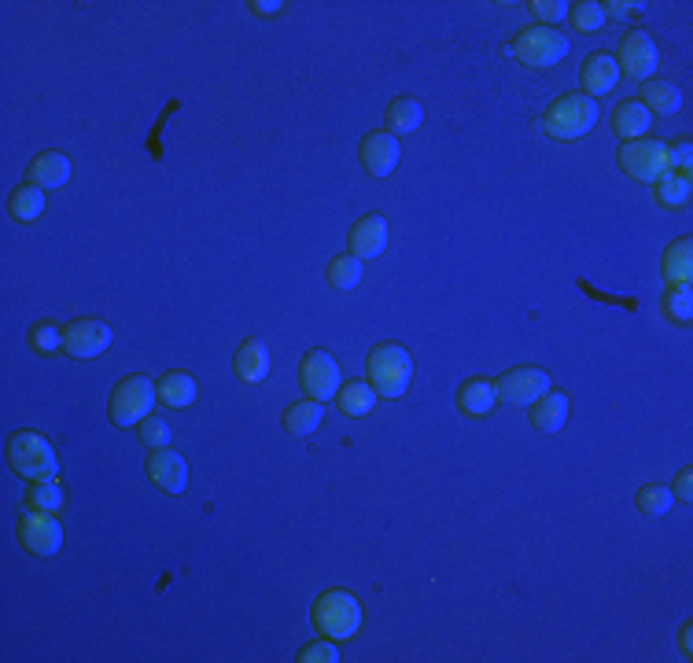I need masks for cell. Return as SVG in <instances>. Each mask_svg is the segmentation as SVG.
Returning <instances> with one entry per match:
<instances>
[{"label":"cell","mask_w":693,"mask_h":663,"mask_svg":"<svg viewBox=\"0 0 693 663\" xmlns=\"http://www.w3.org/2000/svg\"><path fill=\"white\" fill-rule=\"evenodd\" d=\"M365 369H369V387L384 398L406 395L413 384V358L402 343H380V347H373L369 358H365Z\"/></svg>","instance_id":"6da1fadb"},{"label":"cell","mask_w":693,"mask_h":663,"mask_svg":"<svg viewBox=\"0 0 693 663\" xmlns=\"http://www.w3.org/2000/svg\"><path fill=\"white\" fill-rule=\"evenodd\" d=\"M8 465L26 483H48V479L59 476L56 450L37 431H15L12 439H8Z\"/></svg>","instance_id":"7a4b0ae2"},{"label":"cell","mask_w":693,"mask_h":663,"mask_svg":"<svg viewBox=\"0 0 693 663\" xmlns=\"http://www.w3.org/2000/svg\"><path fill=\"white\" fill-rule=\"evenodd\" d=\"M572 41L557 30V26H531V30H520L513 37V45L506 48V56H517L524 67L531 70H550L553 63H561L568 56Z\"/></svg>","instance_id":"3957f363"},{"label":"cell","mask_w":693,"mask_h":663,"mask_svg":"<svg viewBox=\"0 0 693 663\" xmlns=\"http://www.w3.org/2000/svg\"><path fill=\"white\" fill-rule=\"evenodd\" d=\"M594 122H598V104L583 93L553 100V104L546 107V115H542V129H546L553 140L587 137L590 129H594Z\"/></svg>","instance_id":"277c9868"},{"label":"cell","mask_w":693,"mask_h":663,"mask_svg":"<svg viewBox=\"0 0 693 663\" xmlns=\"http://www.w3.org/2000/svg\"><path fill=\"white\" fill-rule=\"evenodd\" d=\"M310 616H314V627L332 641H343V638H354L358 627H362V605H358V597L347 594V590H329V594H321L310 608Z\"/></svg>","instance_id":"5b68a950"},{"label":"cell","mask_w":693,"mask_h":663,"mask_svg":"<svg viewBox=\"0 0 693 663\" xmlns=\"http://www.w3.org/2000/svg\"><path fill=\"white\" fill-rule=\"evenodd\" d=\"M155 384L148 376H126V380H118L111 387V398H107V413L115 420L118 428H133V424H141L148 420L155 406Z\"/></svg>","instance_id":"8992f818"},{"label":"cell","mask_w":693,"mask_h":663,"mask_svg":"<svg viewBox=\"0 0 693 663\" xmlns=\"http://www.w3.org/2000/svg\"><path fill=\"white\" fill-rule=\"evenodd\" d=\"M620 170L627 177H635L642 185H653L657 177H664L671 170L668 166V148L653 137L623 140L620 144Z\"/></svg>","instance_id":"52a82bcc"},{"label":"cell","mask_w":693,"mask_h":663,"mask_svg":"<svg viewBox=\"0 0 693 663\" xmlns=\"http://www.w3.org/2000/svg\"><path fill=\"white\" fill-rule=\"evenodd\" d=\"M15 535H19V546L34 557H52L63 546V527L52 512H23L19 524H15Z\"/></svg>","instance_id":"ba28073f"},{"label":"cell","mask_w":693,"mask_h":663,"mask_svg":"<svg viewBox=\"0 0 693 663\" xmlns=\"http://www.w3.org/2000/svg\"><path fill=\"white\" fill-rule=\"evenodd\" d=\"M299 384H303L306 398H314V402H329L336 398L340 391V365L332 358L329 350H310L299 365Z\"/></svg>","instance_id":"9c48e42d"},{"label":"cell","mask_w":693,"mask_h":663,"mask_svg":"<svg viewBox=\"0 0 693 663\" xmlns=\"http://www.w3.org/2000/svg\"><path fill=\"white\" fill-rule=\"evenodd\" d=\"M498 387V398L509 402V406H531V402H539L546 391H550V376L546 369H535V365H524V369H509L494 380Z\"/></svg>","instance_id":"30bf717a"},{"label":"cell","mask_w":693,"mask_h":663,"mask_svg":"<svg viewBox=\"0 0 693 663\" xmlns=\"http://www.w3.org/2000/svg\"><path fill=\"white\" fill-rule=\"evenodd\" d=\"M111 325L104 321H93V317H82V321H71V325L63 328V350L71 354V358H100L107 347H111Z\"/></svg>","instance_id":"8fae6325"},{"label":"cell","mask_w":693,"mask_h":663,"mask_svg":"<svg viewBox=\"0 0 693 663\" xmlns=\"http://www.w3.org/2000/svg\"><path fill=\"white\" fill-rule=\"evenodd\" d=\"M657 59H660L657 45H653V37L646 30H631L620 41V48H616V67H620V74H631L638 82L657 70Z\"/></svg>","instance_id":"7c38bea8"},{"label":"cell","mask_w":693,"mask_h":663,"mask_svg":"<svg viewBox=\"0 0 693 663\" xmlns=\"http://www.w3.org/2000/svg\"><path fill=\"white\" fill-rule=\"evenodd\" d=\"M399 137L388 133V129H373L365 133L362 148H358V159H362V170L369 177H388L395 166H399Z\"/></svg>","instance_id":"4fadbf2b"},{"label":"cell","mask_w":693,"mask_h":663,"mask_svg":"<svg viewBox=\"0 0 693 663\" xmlns=\"http://www.w3.org/2000/svg\"><path fill=\"white\" fill-rule=\"evenodd\" d=\"M148 479H152L155 487L166 490V494H181L188 487V465L185 457L170 450V446H159L148 454Z\"/></svg>","instance_id":"5bb4252c"},{"label":"cell","mask_w":693,"mask_h":663,"mask_svg":"<svg viewBox=\"0 0 693 663\" xmlns=\"http://www.w3.org/2000/svg\"><path fill=\"white\" fill-rule=\"evenodd\" d=\"M347 244H351V255L358 258H380L384 247H388V221L384 214H365L351 225L347 233Z\"/></svg>","instance_id":"9a60e30c"},{"label":"cell","mask_w":693,"mask_h":663,"mask_svg":"<svg viewBox=\"0 0 693 663\" xmlns=\"http://www.w3.org/2000/svg\"><path fill=\"white\" fill-rule=\"evenodd\" d=\"M620 82V67H616V56L612 52H594V56L583 59V70H579V85H583V96H605L612 93V85Z\"/></svg>","instance_id":"2e32d148"},{"label":"cell","mask_w":693,"mask_h":663,"mask_svg":"<svg viewBox=\"0 0 693 663\" xmlns=\"http://www.w3.org/2000/svg\"><path fill=\"white\" fill-rule=\"evenodd\" d=\"M233 373L244 380V384H262L270 376V350L262 339H244L240 350L233 354Z\"/></svg>","instance_id":"e0dca14e"},{"label":"cell","mask_w":693,"mask_h":663,"mask_svg":"<svg viewBox=\"0 0 693 663\" xmlns=\"http://www.w3.org/2000/svg\"><path fill=\"white\" fill-rule=\"evenodd\" d=\"M67 177H71V159L63 152H41L30 163L26 170V185H37V188H59L67 185Z\"/></svg>","instance_id":"ac0fdd59"},{"label":"cell","mask_w":693,"mask_h":663,"mask_svg":"<svg viewBox=\"0 0 693 663\" xmlns=\"http://www.w3.org/2000/svg\"><path fill=\"white\" fill-rule=\"evenodd\" d=\"M494 402H498V387L494 380L487 376H476V380H465L458 391V409L461 413H469V417H483V413H491Z\"/></svg>","instance_id":"d6986e66"},{"label":"cell","mask_w":693,"mask_h":663,"mask_svg":"<svg viewBox=\"0 0 693 663\" xmlns=\"http://www.w3.org/2000/svg\"><path fill=\"white\" fill-rule=\"evenodd\" d=\"M321 420H325V409H321V402L306 398V402H295V406L284 409L281 428L288 431V435H295V439H306V435H314V431L321 428Z\"/></svg>","instance_id":"ffe728a7"},{"label":"cell","mask_w":693,"mask_h":663,"mask_svg":"<svg viewBox=\"0 0 693 663\" xmlns=\"http://www.w3.org/2000/svg\"><path fill=\"white\" fill-rule=\"evenodd\" d=\"M564 420H568V398L561 391H546L539 402H531V424L546 435L564 428Z\"/></svg>","instance_id":"44dd1931"},{"label":"cell","mask_w":693,"mask_h":663,"mask_svg":"<svg viewBox=\"0 0 693 663\" xmlns=\"http://www.w3.org/2000/svg\"><path fill=\"white\" fill-rule=\"evenodd\" d=\"M155 395H159V402L170 409H188L196 402V395H200V387H196V380L188 373H166L163 380L155 384Z\"/></svg>","instance_id":"7402d4cb"},{"label":"cell","mask_w":693,"mask_h":663,"mask_svg":"<svg viewBox=\"0 0 693 663\" xmlns=\"http://www.w3.org/2000/svg\"><path fill=\"white\" fill-rule=\"evenodd\" d=\"M384 122H388V133H395V137H410V133H417L424 122V107L413 100V96H399V100H391L388 104V115H384Z\"/></svg>","instance_id":"603a6c76"},{"label":"cell","mask_w":693,"mask_h":663,"mask_svg":"<svg viewBox=\"0 0 693 663\" xmlns=\"http://www.w3.org/2000/svg\"><path fill=\"white\" fill-rule=\"evenodd\" d=\"M649 126H653V115L642 107V100H623V104L616 107V115H612V129H616L623 140L646 137Z\"/></svg>","instance_id":"cb8c5ba5"},{"label":"cell","mask_w":693,"mask_h":663,"mask_svg":"<svg viewBox=\"0 0 693 663\" xmlns=\"http://www.w3.org/2000/svg\"><path fill=\"white\" fill-rule=\"evenodd\" d=\"M660 269H664L668 284H690V277H693V240H690V236L675 240V244L664 251V258H660Z\"/></svg>","instance_id":"d4e9b609"},{"label":"cell","mask_w":693,"mask_h":663,"mask_svg":"<svg viewBox=\"0 0 693 663\" xmlns=\"http://www.w3.org/2000/svg\"><path fill=\"white\" fill-rule=\"evenodd\" d=\"M376 402V391L365 380H351L347 387L336 391V406H340L343 417H365Z\"/></svg>","instance_id":"484cf974"},{"label":"cell","mask_w":693,"mask_h":663,"mask_svg":"<svg viewBox=\"0 0 693 663\" xmlns=\"http://www.w3.org/2000/svg\"><path fill=\"white\" fill-rule=\"evenodd\" d=\"M41 210H45V188L37 185H19L8 196V214L15 221H37L41 218Z\"/></svg>","instance_id":"4316f807"},{"label":"cell","mask_w":693,"mask_h":663,"mask_svg":"<svg viewBox=\"0 0 693 663\" xmlns=\"http://www.w3.org/2000/svg\"><path fill=\"white\" fill-rule=\"evenodd\" d=\"M642 107H646L649 115H653V111H657V115H675L682 107V93L671 82H646V89H642Z\"/></svg>","instance_id":"83f0119b"},{"label":"cell","mask_w":693,"mask_h":663,"mask_svg":"<svg viewBox=\"0 0 693 663\" xmlns=\"http://www.w3.org/2000/svg\"><path fill=\"white\" fill-rule=\"evenodd\" d=\"M653 196H657L660 207H682V203L690 199V177L668 170L664 177L653 181Z\"/></svg>","instance_id":"f1b7e54d"},{"label":"cell","mask_w":693,"mask_h":663,"mask_svg":"<svg viewBox=\"0 0 693 663\" xmlns=\"http://www.w3.org/2000/svg\"><path fill=\"white\" fill-rule=\"evenodd\" d=\"M329 284L336 291H351L362 284V258L358 255H336L329 262Z\"/></svg>","instance_id":"f546056e"},{"label":"cell","mask_w":693,"mask_h":663,"mask_svg":"<svg viewBox=\"0 0 693 663\" xmlns=\"http://www.w3.org/2000/svg\"><path fill=\"white\" fill-rule=\"evenodd\" d=\"M26 509L52 512V516H56V512L63 509V487H59L56 479H48V483H30V490H26Z\"/></svg>","instance_id":"4dcf8cb0"},{"label":"cell","mask_w":693,"mask_h":663,"mask_svg":"<svg viewBox=\"0 0 693 663\" xmlns=\"http://www.w3.org/2000/svg\"><path fill=\"white\" fill-rule=\"evenodd\" d=\"M664 317L675 325H686L693 317V291L690 284H668L664 291Z\"/></svg>","instance_id":"1f68e13d"},{"label":"cell","mask_w":693,"mask_h":663,"mask_svg":"<svg viewBox=\"0 0 693 663\" xmlns=\"http://www.w3.org/2000/svg\"><path fill=\"white\" fill-rule=\"evenodd\" d=\"M568 23L579 34H590V30H601L605 12H601L598 0H579V4H568Z\"/></svg>","instance_id":"d6a6232c"},{"label":"cell","mask_w":693,"mask_h":663,"mask_svg":"<svg viewBox=\"0 0 693 663\" xmlns=\"http://www.w3.org/2000/svg\"><path fill=\"white\" fill-rule=\"evenodd\" d=\"M671 501H675V494H671L668 487H660V483H649V487H642L635 494V505L646 516H664V512H671Z\"/></svg>","instance_id":"836d02e7"},{"label":"cell","mask_w":693,"mask_h":663,"mask_svg":"<svg viewBox=\"0 0 693 663\" xmlns=\"http://www.w3.org/2000/svg\"><path fill=\"white\" fill-rule=\"evenodd\" d=\"M59 347H63V328L48 325V321L30 328V350L34 354H56Z\"/></svg>","instance_id":"e575fe53"},{"label":"cell","mask_w":693,"mask_h":663,"mask_svg":"<svg viewBox=\"0 0 693 663\" xmlns=\"http://www.w3.org/2000/svg\"><path fill=\"white\" fill-rule=\"evenodd\" d=\"M141 442L144 446H152V450H159V446H170V424L159 417H148L141 420Z\"/></svg>","instance_id":"d590c367"},{"label":"cell","mask_w":693,"mask_h":663,"mask_svg":"<svg viewBox=\"0 0 693 663\" xmlns=\"http://www.w3.org/2000/svg\"><path fill=\"white\" fill-rule=\"evenodd\" d=\"M528 8L535 12V19H542V26H553V23H561V19H568V4H564V0H531Z\"/></svg>","instance_id":"8d00e7d4"},{"label":"cell","mask_w":693,"mask_h":663,"mask_svg":"<svg viewBox=\"0 0 693 663\" xmlns=\"http://www.w3.org/2000/svg\"><path fill=\"white\" fill-rule=\"evenodd\" d=\"M340 660V652H336V645L329 641H310V645H303L299 649V663H336Z\"/></svg>","instance_id":"74e56055"},{"label":"cell","mask_w":693,"mask_h":663,"mask_svg":"<svg viewBox=\"0 0 693 663\" xmlns=\"http://www.w3.org/2000/svg\"><path fill=\"white\" fill-rule=\"evenodd\" d=\"M646 8V4H638V0H609V4H601V12H605V19H627V15H638Z\"/></svg>","instance_id":"f35d334b"},{"label":"cell","mask_w":693,"mask_h":663,"mask_svg":"<svg viewBox=\"0 0 693 663\" xmlns=\"http://www.w3.org/2000/svg\"><path fill=\"white\" fill-rule=\"evenodd\" d=\"M675 498H679L682 505H690L693 501V472L690 468H682L679 476H675Z\"/></svg>","instance_id":"ab89813d"},{"label":"cell","mask_w":693,"mask_h":663,"mask_svg":"<svg viewBox=\"0 0 693 663\" xmlns=\"http://www.w3.org/2000/svg\"><path fill=\"white\" fill-rule=\"evenodd\" d=\"M247 8H251V12H259V15H277L284 4H281V0H251Z\"/></svg>","instance_id":"60d3db41"},{"label":"cell","mask_w":693,"mask_h":663,"mask_svg":"<svg viewBox=\"0 0 693 663\" xmlns=\"http://www.w3.org/2000/svg\"><path fill=\"white\" fill-rule=\"evenodd\" d=\"M679 649H682V656H690V623H686L679 634Z\"/></svg>","instance_id":"b9f144b4"}]
</instances>
